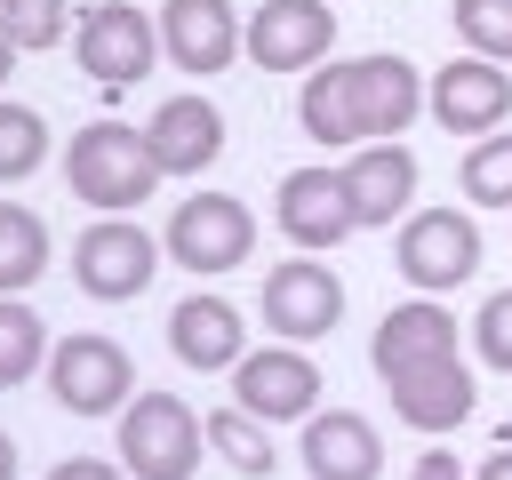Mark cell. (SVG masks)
<instances>
[{
    "label": "cell",
    "instance_id": "6da1fadb",
    "mask_svg": "<svg viewBox=\"0 0 512 480\" xmlns=\"http://www.w3.org/2000/svg\"><path fill=\"white\" fill-rule=\"evenodd\" d=\"M160 176H168V168L152 160L144 128H128V120H88V128L64 144V184H72V200L96 208V216L144 208V200L160 192Z\"/></svg>",
    "mask_w": 512,
    "mask_h": 480
},
{
    "label": "cell",
    "instance_id": "7a4b0ae2",
    "mask_svg": "<svg viewBox=\"0 0 512 480\" xmlns=\"http://www.w3.org/2000/svg\"><path fill=\"white\" fill-rule=\"evenodd\" d=\"M208 456V424L176 392H128L120 408V472L128 480H192Z\"/></svg>",
    "mask_w": 512,
    "mask_h": 480
},
{
    "label": "cell",
    "instance_id": "3957f363",
    "mask_svg": "<svg viewBox=\"0 0 512 480\" xmlns=\"http://www.w3.org/2000/svg\"><path fill=\"white\" fill-rule=\"evenodd\" d=\"M392 264H400V280L416 296H448V288H464L480 272V232H472L464 208H416L392 232Z\"/></svg>",
    "mask_w": 512,
    "mask_h": 480
},
{
    "label": "cell",
    "instance_id": "277c9868",
    "mask_svg": "<svg viewBox=\"0 0 512 480\" xmlns=\"http://www.w3.org/2000/svg\"><path fill=\"white\" fill-rule=\"evenodd\" d=\"M72 56L96 88H136L160 64V24L128 0H96V8L72 16Z\"/></svg>",
    "mask_w": 512,
    "mask_h": 480
},
{
    "label": "cell",
    "instance_id": "5b68a950",
    "mask_svg": "<svg viewBox=\"0 0 512 480\" xmlns=\"http://www.w3.org/2000/svg\"><path fill=\"white\" fill-rule=\"evenodd\" d=\"M152 272H160V240L144 224H128V216H96L80 232V248H72V280L96 304H136L152 288Z\"/></svg>",
    "mask_w": 512,
    "mask_h": 480
},
{
    "label": "cell",
    "instance_id": "8992f818",
    "mask_svg": "<svg viewBox=\"0 0 512 480\" xmlns=\"http://www.w3.org/2000/svg\"><path fill=\"white\" fill-rule=\"evenodd\" d=\"M136 392V360L112 336H64L48 352V400L64 416H120Z\"/></svg>",
    "mask_w": 512,
    "mask_h": 480
},
{
    "label": "cell",
    "instance_id": "52a82bcc",
    "mask_svg": "<svg viewBox=\"0 0 512 480\" xmlns=\"http://www.w3.org/2000/svg\"><path fill=\"white\" fill-rule=\"evenodd\" d=\"M424 112L448 128V136H496L504 120H512V72L496 64V56H448L432 80H424Z\"/></svg>",
    "mask_w": 512,
    "mask_h": 480
},
{
    "label": "cell",
    "instance_id": "ba28073f",
    "mask_svg": "<svg viewBox=\"0 0 512 480\" xmlns=\"http://www.w3.org/2000/svg\"><path fill=\"white\" fill-rule=\"evenodd\" d=\"M248 248H256V216H248L232 192H192V200H176V216H168V256H176L184 272L216 280V272L248 264Z\"/></svg>",
    "mask_w": 512,
    "mask_h": 480
},
{
    "label": "cell",
    "instance_id": "9c48e42d",
    "mask_svg": "<svg viewBox=\"0 0 512 480\" xmlns=\"http://www.w3.org/2000/svg\"><path fill=\"white\" fill-rule=\"evenodd\" d=\"M232 408H248L256 424H304L320 408V360H304V344H264L232 360Z\"/></svg>",
    "mask_w": 512,
    "mask_h": 480
},
{
    "label": "cell",
    "instance_id": "30bf717a",
    "mask_svg": "<svg viewBox=\"0 0 512 480\" xmlns=\"http://www.w3.org/2000/svg\"><path fill=\"white\" fill-rule=\"evenodd\" d=\"M328 48H336L328 0H264L240 24V56L256 72H312V64H328Z\"/></svg>",
    "mask_w": 512,
    "mask_h": 480
},
{
    "label": "cell",
    "instance_id": "8fae6325",
    "mask_svg": "<svg viewBox=\"0 0 512 480\" xmlns=\"http://www.w3.org/2000/svg\"><path fill=\"white\" fill-rule=\"evenodd\" d=\"M336 320H344V280H336L320 256L272 264V280H264V328H272L280 344H320Z\"/></svg>",
    "mask_w": 512,
    "mask_h": 480
},
{
    "label": "cell",
    "instance_id": "7c38bea8",
    "mask_svg": "<svg viewBox=\"0 0 512 480\" xmlns=\"http://www.w3.org/2000/svg\"><path fill=\"white\" fill-rule=\"evenodd\" d=\"M456 352V312L440 304V296H408V304H392L384 320H376V336H368V368L392 384V376H408V368H424V360H448Z\"/></svg>",
    "mask_w": 512,
    "mask_h": 480
},
{
    "label": "cell",
    "instance_id": "4fadbf2b",
    "mask_svg": "<svg viewBox=\"0 0 512 480\" xmlns=\"http://www.w3.org/2000/svg\"><path fill=\"white\" fill-rule=\"evenodd\" d=\"M280 232H288L304 256L352 240L360 216H352V200H344V176H336V168H288V176H280Z\"/></svg>",
    "mask_w": 512,
    "mask_h": 480
},
{
    "label": "cell",
    "instance_id": "5bb4252c",
    "mask_svg": "<svg viewBox=\"0 0 512 480\" xmlns=\"http://www.w3.org/2000/svg\"><path fill=\"white\" fill-rule=\"evenodd\" d=\"M336 176H344V200H352L360 224H400L408 200H416V160H408L400 136H368Z\"/></svg>",
    "mask_w": 512,
    "mask_h": 480
},
{
    "label": "cell",
    "instance_id": "9a60e30c",
    "mask_svg": "<svg viewBox=\"0 0 512 480\" xmlns=\"http://www.w3.org/2000/svg\"><path fill=\"white\" fill-rule=\"evenodd\" d=\"M152 24H160L168 64H184V72H200V80L240 56V16H232V0H168Z\"/></svg>",
    "mask_w": 512,
    "mask_h": 480
},
{
    "label": "cell",
    "instance_id": "2e32d148",
    "mask_svg": "<svg viewBox=\"0 0 512 480\" xmlns=\"http://www.w3.org/2000/svg\"><path fill=\"white\" fill-rule=\"evenodd\" d=\"M296 456H304L312 480H376V472H384V440H376V424L352 416V408H312Z\"/></svg>",
    "mask_w": 512,
    "mask_h": 480
},
{
    "label": "cell",
    "instance_id": "e0dca14e",
    "mask_svg": "<svg viewBox=\"0 0 512 480\" xmlns=\"http://www.w3.org/2000/svg\"><path fill=\"white\" fill-rule=\"evenodd\" d=\"M144 144H152V160H160L168 176H200V168H216V152H224V112H216L208 96H168V104H152Z\"/></svg>",
    "mask_w": 512,
    "mask_h": 480
},
{
    "label": "cell",
    "instance_id": "ac0fdd59",
    "mask_svg": "<svg viewBox=\"0 0 512 480\" xmlns=\"http://www.w3.org/2000/svg\"><path fill=\"white\" fill-rule=\"evenodd\" d=\"M384 392H392V416L416 424V432H456V424L472 416V400H480V384H472V368H464L456 352H448V360H424V368H408V376H392Z\"/></svg>",
    "mask_w": 512,
    "mask_h": 480
},
{
    "label": "cell",
    "instance_id": "d6986e66",
    "mask_svg": "<svg viewBox=\"0 0 512 480\" xmlns=\"http://www.w3.org/2000/svg\"><path fill=\"white\" fill-rule=\"evenodd\" d=\"M352 104H360V144L368 136H400L424 112V80H416L408 56L376 48V56H352Z\"/></svg>",
    "mask_w": 512,
    "mask_h": 480
},
{
    "label": "cell",
    "instance_id": "ffe728a7",
    "mask_svg": "<svg viewBox=\"0 0 512 480\" xmlns=\"http://www.w3.org/2000/svg\"><path fill=\"white\" fill-rule=\"evenodd\" d=\"M168 352H176L184 368H200V376L232 368V360L248 352V328H240L232 296H176V304H168Z\"/></svg>",
    "mask_w": 512,
    "mask_h": 480
},
{
    "label": "cell",
    "instance_id": "44dd1931",
    "mask_svg": "<svg viewBox=\"0 0 512 480\" xmlns=\"http://www.w3.org/2000/svg\"><path fill=\"white\" fill-rule=\"evenodd\" d=\"M296 120H304V136H312V144H328V152H344V144H360V104H352V64H312V72H304V96H296Z\"/></svg>",
    "mask_w": 512,
    "mask_h": 480
},
{
    "label": "cell",
    "instance_id": "7402d4cb",
    "mask_svg": "<svg viewBox=\"0 0 512 480\" xmlns=\"http://www.w3.org/2000/svg\"><path fill=\"white\" fill-rule=\"evenodd\" d=\"M208 424V448L240 472V480H272L280 472V448H272V432L248 416V408H216V416H200Z\"/></svg>",
    "mask_w": 512,
    "mask_h": 480
},
{
    "label": "cell",
    "instance_id": "603a6c76",
    "mask_svg": "<svg viewBox=\"0 0 512 480\" xmlns=\"http://www.w3.org/2000/svg\"><path fill=\"white\" fill-rule=\"evenodd\" d=\"M48 272V224L16 200H0V296H24Z\"/></svg>",
    "mask_w": 512,
    "mask_h": 480
},
{
    "label": "cell",
    "instance_id": "cb8c5ba5",
    "mask_svg": "<svg viewBox=\"0 0 512 480\" xmlns=\"http://www.w3.org/2000/svg\"><path fill=\"white\" fill-rule=\"evenodd\" d=\"M456 184H464L472 208H512V136H504V128H496V136H472Z\"/></svg>",
    "mask_w": 512,
    "mask_h": 480
},
{
    "label": "cell",
    "instance_id": "d4e9b609",
    "mask_svg": "<svg viewBox=\"0 0 512 480\" xmlns=\"http://www.w3.org/2000/svg\"><path fill=\"white\" fill-rule=\"evenodd\" d=\"M40 352H48L40 312H32L24 296H0V392H16V384L40 368Z\"/></svg>",
    "mask_w": 512,
    "mask_h": 480
},
{
    "label": "cell",
    "instance_id": "484cf974",
    "mask_svg": "<svg viewBox=\"0 0 512 480\" xmlns=\"http://www.w3.org/2000/svg\"><path fill=\"white\" fill-rule=\"evenodd\" d=\"M40 160H48V120L32 104H0V184L40 176Z\"/></svg>",
    "mask_w": 512,
    "mask_h": 480
},
{
    "label": "cell",
    "instance_id": "4316f807",
    "mask_svg": "<svg viewBox=\"0 0 512 480\" xmlns=\"http://www.w3.org/2000/svg\"><path fill=\"white\" fill-rule=\"evenodd\" d=\"M456 40L472 56L512 64V0H456Z\"/></svg>",
    "mask_w": 512,
    "mask_h": 480
},
{
    "label": "cell",
    "instance_id": "83f0119b",
    "mask_svg": "<svg viewBox=\"0 0 512 480\" xmlns=\"http://www.w3.org/2000/svg\"><path fill=\"white\" fill-rule=\"evenodd\" d=\"M0 24H8L16 48H56V40H72V8H64V0H0Z\"/></svg>",
    "mask_w": 512,
    "mask_h": 480
},
{
    "label": "cell",
    "instance_id": "f1b7e54d",
    "mask_svg": "<svg viewBox=\"0 0 512 480\" xmlns=\"http://www.w3.org/2000/svg\"><path fill=\"white\" fill-rule=\"evenodd\" d=\"M472 352H480L496 376H512V288H496V296L472 312Z\"/></svg>",
    "mask_w": 512,
    "mask_h": 480
},
{
    "label": "cell",
    "instance_id": "f546056e",
    "mask_svg": "<svg viewBox=\"0 0 512 480\" xmlns=\"http://www.w3.org/2000/svg\"><path fill=\"white\" fill-rule=\"evenodd\" d=\"M48 480H128V472L104 456H64V464H48Z\"/></svg>",
    "mask_w": 512,
    "mask_h": 480
},
{
    "label": "cell",
    "instance_id": "4dcf8cb0",
    "mask_svg": "<svg viewBox=\"0 0 512 480\" xmlns=\"http://www.w3.org/2000/svg\"><path fill=\"white\" fill-rule=\"evenodd\" d=\"M408 480H472V472H464V464H456V456H448V448H424V456H416V472H408Z\"/></svg>",
    "mask_w": 512,
    "mask_h": 480
},
{
    "label": "cell",
    "instance_id": "1f68e13d",
    "mask_svg": "<svg viewBox=\"0 0 512 480\" xmlns=\"http://www.w3.org/2000/svg\"><path fill=\"white\" fill-rule=\"evenodd\" d=\"M472 480H512V448H496V456H480V472Z\"/></svg>",
    "mask_w": 512,
    "mask_h": 480
},
{
    "label": "cell",
    "instance_id": "d6a6232c",
    "mask_svg": "<svg viewBox=\"0 0 512 480\" xmlns=\"http://www.w3.org/2000/svg\"><path fill=\"white\" fill-rule=\"evenodd\" d=\"M16 56H24V48H16V40H8V24H0V88H8V72H16Z\"/></svg>",
    "mask_w": 512,
    "mask_h": 480
},
{
    "label": "cell",
    "instance_id": "836d02e7",
    "mask_svg": "<svg viewBox=\"0 0 512 480\" xmlns=\"http://www.w3.org/2000/svg\"><path fill=\"white\" fill-rule=\"evenodd\" d=\"M0 480H16V440L0 432Z\"/></svg>",
    "mask_w": 512,
    "mask_h": 480
}]
</instances>
